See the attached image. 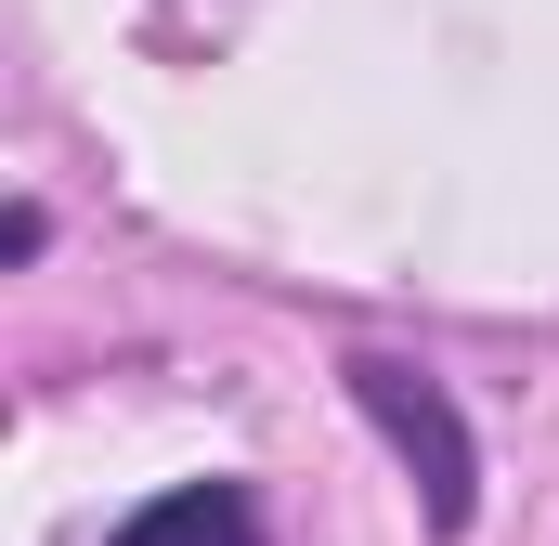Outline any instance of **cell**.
<instances>
[{
  "mask_svg": "<svg viewBox=\"0 0 559 546\" xmlns=\"http://www.w3.org/2000/svg\"><path fill=\"white\" fill-rule=\"evenodd\" d=\"M352 404L378 416V442L404 455L429 534H468V521H481V442H468L455 391H442L429 365H404V352H352Z\"/></svg>",
  "mask_w": 559,
  "mask_h": 546,
  "instance_id": "obj_1",
  "label": "cell"
},
{
  "mask_svg": "<svg viewBox=\"0 0 559 546\" xmlns=\"http://www.w3.org/2000/svg\"><path fill=\"white\" fill-rule=\"evenodd\" d=\"M105 546H261V521H248V482H182L143 521H118Z\"/></svg>",
  "mask_w": 559,
  "mask_h": 546,
  "instance_id": "obj_2",
  "label": "cell"
},
{
  "mask_svg": "<svg viewBox=\"0 0 559 546\" xmlns=\"http://www.w3.org/2000/svg\"><path fill=\"white\" fill-rule=\"evenodd\" d=\"M39 248H52V209H39V195H13V222H0V261H39Z\"/></svg>",
  "mask_w": 559,
  "mask_h": 546,
  "instance_id": "obj_3",
  "label": "cell"
}]
</instances>
